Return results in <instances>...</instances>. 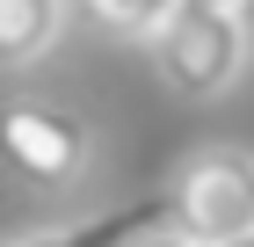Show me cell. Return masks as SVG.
I'll return each instance as SVG.
<instances>
[{
  "label": "cell",
  "instance_id": "obj_1",
  "mask_svg": "<svg viewBox=\"0 0 254 247\" xmlns=\"http://www.w3.org/2000/svg\"><path fill=\"white\" fill-rule=\"evenodd\" d=\"M153 73L182 102H218L233 95L254 58V22L247 7H218V0H175L153 37Z\"/></svg>",
  "mask_w": 254,
  "mask_h": 247
},
{
  "label": "cell",
  "instance_id": "obj_2",
  "mask_svg": "<svg viewBox=\"0 0 254 247\" xmlns=\"http://www.w3.org/2000/svg\"><path fill=\"white\" fill-rule=\"evenodd\" d=\"M167 226L203 247H240L254 233V153L240 146L189 153L175 189H167Z\"/></svg>",
  "mask_w": 254,
  "mask_h": 247
},
{
  "label": "cell",
  "instance_id": "obj_3",
  "mask_svg": "<svg viewBox=\"0 0 254 247\" xmlns=\"http://www.w3.org/2000/svg\"><path fill=\"white\" fill-rule=\"evenodd\" d=\"M0 153H7V167L22 182H37V189H65L80 174L95 167V131H87V116H73L65 102H37L22 95L0 109Z\"/></svg>",
  "mask_w": 254,
  "mask_h": 247
},
{
  "label": "cell",
  "instance_id": "obj_4",
  "mask_svg": "<svg viewBox=\"0 0 254 247\" xmlns=\"http://www.w3.org/2000/svg\"><path fill=\"white\" fill-rule=\"evenodd\" d=\"M153 226H167V196H138V204L80 211V218H59V226L15 233V240H0V247H138Z\"/></svg>",
  "mask_w": 254,
  "mask_h": 247
},
{
  "label": "cell",
  "instance_id": "obj_5",
  "mask_svg": "<svg viewBox=\"0 0 254 247\" xmlns=\"http://www.w3.org/2000/svg\"><path fill=\"white\" fill-rule=\"evenodd\" d=\"M59 29H65V0H0V73L51 58Z\"/></svg>",
  "mask_w": 254,
  "mask_h": 247
},
{
  "label": "cell",
  "instance_id": "obj_6",
  "mask_svg": "<svg viewBox=\"0 0 254 247\" xmlns=\"http://www.w3.org/2000/svg\"><path fill=\"white\" fill-rule=\"evenodd\" d=\"M80 7H87L102 29H117V37H153L175 0H80Z\"/></svg>",
  "mask_w": 254,
  "mask_h": 247
},
{
  "label": "cell",
  "instance_id": "obj_7",
  "mask_svg": "<svg viewBox=\"0 0 254 247\" xmlns=\"http://www.w3.org/2000/svg\"><path fill=\"white\" fill-rule=\"evenodd\" d=\"M138 247H203V240H189V233H175V226H153Z\"/></svg>",
  "mask_w": 254,
  "mask_h": 247
},
{
  "label": "cell",
  "instance_id": "obj_8",
  "mask_svg": "<svg viewBox=\"0 0 254 247\" xmlns=\"http://www.w3.org/2000/svg\"><path fill=\"white\" fill-rule=\"evenodd\" d=\"M218 7H247V0H218ZM247 15H254V7H247Z\"/></svg>",
  "mask_w": 254,
  "mask_h": 247
},
{
  "label": "cell",
  "instance_id": "obj_9",
  "mask_svg": "<svg viewBox=\"0 0 254 247\" xmlns=\"http://www.w3.org/2000/svg\"><path fill=\"white\" fill-rule=\"evenodd\" d=\"M240 247H254V233H247V240H240Z\"/></svg>",
  "mask_w": 254,
  "mask_h": 247
},
{
  "label": "cell",
  "instance_id": "obj_10",
  "mask_svg": "<svg viewBox=\"0 0 254 247\" xmlns=\"http://www.w3.org/2000/svg\"><path fill=\"white\" fill-rule=\"evenodd\" d=\"M247 7H254V0H247Z\"/></svg>",
  "mask_w": 254,
  "mask_h": 247
}]
</instances>
